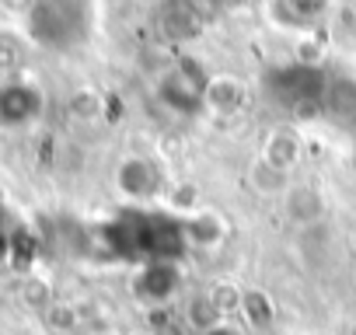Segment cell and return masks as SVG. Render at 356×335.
Returning <instances> with one entry per match:
<instances>
[{
    "label": "cell",
    "instance_id": "3957f363",
    "mask_svg": "<svg viewBox=\"0 0 356 335\" xmlns=\"http://www.w3.org/2000/svg\"><path fill=\"white\" fill-rule=\"evenodd\" d=\"M136 297L161 307L168 304L178 290H182V269L171 265V262H147L140 272H136Z\"/></svg>",
    "mask_w": 356,
    "mask_h": 335
},
{
    "label": "cell",
    "instance_id": "52a82bcc",
    "mask_svg": "<svg viewBox=\"0 0 356 335\" xmlns=\"http://www.w3.org/2000/svg\"><path fill=\"white\" fill-rule=\"evenodd\" d=\"M207 81H210V77L193 81V77H189V70H186V63H182L178 70H171V74L161 81V98H164L171 108H193V105H203Z\"/></svg>",
    "mask_w": 356,
    "mask_h": 335
},
{
    "label": "cell",
    "instance_id": "5bb4252c",
    "mask_svg": "<svg viewBox=\"0 0 356 335\" xmlns=\"http://www.w3.org/2000/svg\"><path fill=\"white\" fill-rule=\"evenodd\" d=\"M241 290H245V286H234V283H227V279H217V283L207 286V297L213 300V307H217L224 318H238Z\"/></svg>",
    "mask_w": 356,
    "mask_h": 335
},
{
    "label": "cell",
    "instance_id": "8fae6325",
    "mask_svg": "<svg viewBox=\"0 0 356 335\" xmlns=\"http://www.w3.org/2000/svg\"><path fill=\"white\" fill-rule=\"evenodd\" d=\"M161 203H164V210H171L178 217H193L196 210H203V193L196 182H171L161 193Z\"/></svg>",
    "mask_w": 356,
    "mask_h": 335
},
{
    "label": "cell",
    "instance_id": "6da1fadb",
    "mask_svg": "<svg viewBox=\"0 0 356 335\" xmlns=\"http://www.w3.org/2000/svg\"><path fill=\"white\" fill-rule=\"evenodd\" d=\"M115 189L122 199L129 203H150V199H161L164 193V179L157 172V164L143 154H129L122 157V164L115 168Z\"/></svg>",
    "mask_w": 356,
    "mask_h": 335
},
{
    "label": "cell",
    "instance_id": "ac0fdd59",
    "mask_svg": "<svg viewBox=\"0 0 356 335\" xmlns=\"http://www.w3.org/2000/svg\"><path fill=\"white\" fill-rule=\"evenodd\" d=\"M133 335H154V332H147V328H143V332H133Z\"/></svg>",
    "mask_w": 356,
    "mask_h": 335
},
{
    "label": "cell",
    "instance_id": "7c38bea8",
    "mask_svg": "<svg viewBox=\"0 0 356 335\" xmlns=\"http://www.w3.org/2000/svg\"><path fill=\"white\" fill-rule=\"evenodd\" d=\"M196 335H203V332H210L213 325H220V321H227L217 307H213V300L207 297V290L203 293H193L189 297V304H186V318H182Z\"/></svg>",
    "mask_w": 356,
    "mask_h": 335
},
{
    "label": "cell",
    "instance_id": "30bf717a",
    "mask_svg": "<svg viewBox=\"0 0 356 335\" xmlns=\"http://www.w3.org/2000/svg\"><path fill=\"white\" fill-rule=\"evenodd\" d=\"M238 318L245 328H269L276 321V304L266 290H241Z\"/></svg>",
    "mask_w": 356,
    "mask_h": 335
},
{
    "label": "cell",
    "instance_id": "5b68a950",
    "mask_svg": "<svg viewBox=\"0 0 356 335\" xmlns=\"http://www.w3.org/2000/svg\"><path fill=\"white\" fill-rule=\"evenodd\" d=\"M203 108H210L213 115H238L245 108V84L231 74L210 77L203 91Z\"/></svg>",
    "mask_w": 356,
    "mask_h": 335
},
{
    "label": "cell",
    "instance_id": "4fadbf2b",
    "mask_svg": "<svg viewBox=\"0 0 356 335\" xmlns=\"http://www.w3.org/2000/svg\"><path fill=\"white\" fill-rule=\"evenodd\" d=\"M325 108L328 112H339V115L356 112V81H346V77L332 81L325 88Z\"/></svg>",
    "mask_w": 356,
    "mask_h": 335
},
{
    "label": "cell",
    "instance_id": "2e32d148",
    "mask_svg": "<svg viewBox=\"0 0 356 335\" xmlns=\"http://www.w3.org/2000/svg\"><path fill=\"white\" fill-rule=\"evenodd\" d=\"M203 335H245V325H241V321H234V318H227V321L213 325V328H210V332H203Z\"/></svg>",
    "mask_w": 356,
    "mask_h": 335
},
{
    "label": "cell",
    "instance_id": "277c9868",
    "mask_svg": "<svg viewBox=\"0 0 356 335\" xmlns=\"http://www.w3.org/2000/svg\"><path fill=\"white\" fill-rule=\"evenodd\" d=\"M227 234H231V227H227V217H224L220 210L203 206V210H196L193 217H186V241H189L193 248H200V252L220 248V245L227 241Z\"/></svg>",
    "mask_w": 356,
    "mask_h": 335
},
{
    "label": "cell",
    "instance_id": "ba28073f",
    "mask_svg": "<svg viewBox=\"0 0 356 335\" xmlns=\"http://www.w3.org/2000/svg\"><path fill=\"white\" fill-rule=\"evenodd\" d=\"M245 182H248V189H252L255 196H262V199H283V193L290 189V175L280 172V168H273L262 154L248 161Z\"/></svg>",
    "mask_w": 356,
    "mask_h": 335
},
{
    "label": "cell",
    "instance_id": "9a60e30c",
    "mask_svg": "<svg viewBox=\"0 0 356 335\" xmlns=\"http://www.w3.org/2000/svg\"><path fill=\"white\" fill-rule=\"evenodd\" d=\"M98 108H102V98H98L95 91H81V95H74V112H77V115L88 119V115H95Z\"/></svg>",
    "mask_w": 356,
    "mask_h": 335
},
{
    "label": "cell",
    "instance_id": "8992f818",
    "mask_svg": "<svg viewBox=\"0 0 356 335\" xmlns=\"http://www.w3.org/2000/svg\"><path fill=\"white\" fill-rule=\"evenodd\" d=\"M283 210H286V217L293 220V224H300V227H311V224H318L321 217H325V199H321V193L318 189H311V186H297V182H290V189L283 193Z\"/></svg>",
    "mask_w": 356,
    "mask_h": 335
},
{
    "label": "cell",
    "instance_id": "9c48e42d",
    "mask_svg": "<svg viewBox=\"0 0 356 335\" xmlns=\"http://www.w3.org/2000/svg\"><path fill=\"white\" fill-rule=\"evenodd\" d=\"M300 140L290 133V129H276V133H269L266 136V143H262V157L273 164V168H280V172H286V175H293V168L300 164Z\"/></svg>",
    "mask_w": 356,
    "mask_h": 335
},
{
    "label": "cell",
    "instance_id": "e0dca14e",
    "mask_svg": "<svg viewBox=\"0 0 356 335\" xmlns=\"http://www.w3.org/2000/svg\"><path fill=\"white\" fill-rule=\"evenodd\" d=\"M349 248H353V252H356V227H353V231H349Z\"/></svg>",
    "mask_w": 356,
    "mask_h": 335
},
{
    "label": "cell",
    "instance_id": "7a4b0ae2",
    "mask_svg": "<svg viewBox=\"0 0 356 335\" xmlns=\"http://www.w3.org/2000/svg\"><path fill=\"white\" fill-rule=\"evenodd\" d=\"M42 112V91L25 81H0V126L18 129Z\"/></svg>",
    "mask_w": 356,
    "mask_h": 335
}]
</instances>
